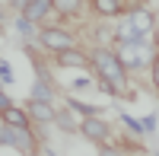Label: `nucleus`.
Wrapping results in <instances>:
<instances>
[{
    "instance_id": "4468645a",
    "label": "nucleus",
    "mask_w": 159,
    "mask_h": 156,
    "mask_svg": "<svg viewBox=\"0 0 159 156\" xmlns=\"http://www.w3.org/2000/svg\"><path fill=\"white\" fill-rule=\"evenodd\" d=\"M16 29H19L22 35H35V22L25 19V16H19V19H16Z\"/></svg>"
},
{
    "instance_id": "7ed1b4c3",
    "label": "nucleus",
    "mask_w": 159,
    "mask_h": 156,
    "mask_svg": "<svg viewBox=\"0 0 159 156\" xmlns=\"http://www.w3.org/2000/svg\"><path fill=\"white\" fill-rule=\"evenodd\" d=\"M38 42L57 54V51L73 48V35H70V32H64V29H42V32H38Z\"/></svg>"
},
{
    "instance_id": "20e7f679",
    "label": "nucleus",
    "mask_w": 159,
    "mask_h": 156,
    "mask_svg": "<svg viewBox=\"0 0 159 156\" xmlns=\"http://www.w3.org/2000/svg\"><path fill=\"white\" fill-rule=\"evenodd\" d=\"M80 131H83V137H89L92 144H102V140H108V124H105L102 118H96V115H86L83 124H80Z\"/></svg>"
},
{
    "instance_id": "9d476101",
    "label": "nucleus",
    "mask_w": 159,
    "mask_h": 156,
    "mask_svg": "<svg viewBox=\"0 0 159 156\" xmlns=\"http://www.w3.org/2000/svg\"><path fill=\"white\" fill-rule=\"evenodd\" d=\"M83 0H54V13L57 16H76Z\"/></svg>"
},
{
    "instance_id": "dca6fc26",
    "label": "nucleus",
    "mask_w": 159,
    "mask_h": 156,
    "mask_svg": "<svg viewBox=\"0 0 159 156\" xmlns=\"http://www.w3.org/2000/svg\"><path fill=\"white\" fill-rule=\"evenodd\" d=\"M156 131V115H147L143 118V134H153Z\"/></svg>"
},
{
    "instance_id": "a211bd4d",
    "label": "nucleus",
    "mask_w": 159,
    "mask_h": 156,
    "mask_svg": "<svg viewBox=\"0 0 159 156\" xmlns=\"http://www.w3.org/2000/svg\"><path fill=\"white\" fill-rule=\"evenodd\" d=\"M153 86L159 89V57H153Z\"/></svg>"
},
{
    "instance_id": "39448f33",
    "label": "nucleus",
    "mask_w": 159,
    "mask_h": 156,
    "mask_svg": "<svg viewBox=\"0 0 159 156\" xmlns=\"http://www.w3.org/2000/svg\"><path fill=\"white\" fill-rule=\"evenodd\" d=\"M127 25H130V32H134V35H147V32H153L156 19H153L150 10H134V13L127 16Z\"/></svg>"
},
{
    "instance_id": "6e6552de",
    "label": "nucleus",
    "mask_w": 159,
    "mask_h": 156,
    "mask_svg": "<svg viewBox=\"0 0 159 156\" xmlns=\"http://www.w3.org/2000/svg\"><path fill=\"white\" fill-rule=\"evenodd\" d=\"M57 64H61V67H80V70H92V61H89L86 54H80L76 48L57 51Z\"/></svg>"
},
{
    "instance_id": "f3484780",
    "label": "nucleus",
    "mask_w": 159,
    "mask_h": 156,
    "mask_svg": "<svg viewBox=\"0 0 159 156\" xmlns=\"http://www.w3.org/2000/svg\"><path fill=\"white\" fill-rule=\"evenodd\" d=\"M0 80H3V83H10V80H13V73H10V67H7L3 61H0Z\"/></svg>"
},
{
    "instance_id": "f8f14e48",
    "label": "nucleus",
    "mask_w": 159,
    "mask_h": 156,
    "mask_svg": "<svg viewBox=\"0 0 159 156\" xmlns=\"http://www.w3.org/2000/svg\"><path fill=\"white\" fill-rule=\"evenodd\" d=\"M32 99L51 102V86H48V80H35V83H32Z\"/></svg>"
},
{
    "instance_id": "0eeeda50",
    "label": "nucleus",
    "mask_w": 159,
    "mask_h": 156,
    "mask_svg": "<svg viewBox=\"0 0 159 156\" xmlns=\"http://www.w3.org/2000/svg\"><path fill=\"white\" fill-rule=\"evenodd\" d=\"M29 118H35L38 124H54L57 112L51 108V102H45V99H32V105H29Z\"/></svg>"
},
{
    "instance_id": "9b49d317",
    "label": "nucleus",
    "mask_w": 159,
    "mask_h": 156,
    "mask_svg": "<svg viewBox=\"0 0 159 156\" xmlns=\"http://www.w3.org/2000/svg\"><path fill=\"white\" fill-rule=\"evenodd\" d=\"M3 121H7V124H19V127H25V121H29V118H25V112L7 105V108H3Z\"/></svg>"
},
{
    "instance_id": "f03ea898",
    "label": "nucleus",
    "mask_w": 159,
    "mask_h": 156,
    "mask_svg": "<svg viewBox=\"0 0 159 156\" xmlns=\"http://www.w3.org/2000/svg\"><path fill=\"white\" fill-rule=\"evenodd\" d=\"M0 144H7L10 150L29 153L35 140H32V134L25 131V127H19V124H7V121H3V127H0Z\"/></svg>"
},
{
    "instance_id": "423d86ee",
    "label": "nucleus",
    "mask_w": 159,
    "mask_h": 156,
    "mask_svg": "<svg viewBox=\"0 0 159 156\" xmlns=\"http://www.w3.org/2000/svg\"><path fill=\"white\" fill-rule=\"evenodd\" d=\"M51 10H54V0H25L22 16H25V19H32V22H42Z\"/></svg>"
},
{
    "instance_id": "f257e3e1",
    "label": "nucleus",
    "mask_w": 159,
    "mask_h": 156,
    "mask_svg": "<svg viewBox=\"0 0 159 156\" xmlns=\"http://www.w3.org/2000/svg\"><path fill=\"white\" fill-rule=\"evenodd\" d=\"M92 67L99 70L102 83L115 86L118 93H124V89H127V64L118 57L115 51H108V48H96V51H92Z\"/></svg>"
},
{
    "instance_id": "1a4fd4ad",
    "label": "nucleus",
    "mask_w": 159,
    "mask_h": 156,
    "mask_svg": "<svg viewBox=\"0 0 159 156\" xmlns=\"http://www.w3.org/2000/svg\"><path fill=\"white\" fill-rule=\"evenodd\" d=\"M92 10L99 16H118L121 13V0H92Z\"/></svg>"
},
{
    "instance_id": "ddd939ff",
    "label": "nucleus",
    "mask_w": 159,
    "mask_h": 156,
    "mask_svg": "<svg viewBox=\"0 0 159 156\" xmlns=\"http://www.w3.org/2000/svg\"><path fill=\"white\" fill-rule=\"evenodd\" d=\"M54 124L61 127V131H64V134H73V131H80V127L73 124V118H70V112H61V115H57V118H54Z\"/></svg>"
},
{
    "instance_id": "2eb2a0df",
    "label": "nucleus",
    "mask_w": 159,
    "mask_h": 156,
    "mask_svg": "<svg viewBox=\"0 0 159 156\" xmlns=\"http://www.w3.org/2000/svg\"><path fill=\"white\" fill-rule=\"evenodd\" d=\"M121 121H124V127H130V131H134V134H140V137H143V121L130 118V115H121Z\"/></svg>"
},
{
    "instance_id": "6ab92c4d",
    "label": "nucleus",
    "mask_w": 159,
    "mask_h": 156,
    "mask_svg": "<svg viewBox=\"0 0 159 156\" xmlns=\"http://www.w3.org/2000/svg\"><path fill=\"white\" fill-rule=\"evenodd\" d=\"M7 105H10V99H7V96H3V93H0V112H3V108H7Z\"/></svg>"
}]
</instances>
